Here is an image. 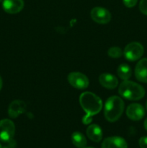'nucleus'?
Instances as JSON below:
<instances>
[{
    "mask_svg": "<svg viewBox=\"0 0 147 148\" xmlns=\"http://www.w3.org/2000/svg\"><path fill=\"white\" fill-rule=\"evenodd\" d=\"M79 103L86 113V116L82 119V122L86 125L90 124L92 116L99 114L102 108V101L100 98L91 92H84L81 94Z\"/></svg>",
    "mask_w": 147,
    "mask_h": 148,
    "instance_id": "obj_1",
    "label": "nucleus"
},
{
    "mask_svg": "<svg viewBox=\"0 0 147 148\" xmlns=\"http://www.w3.org/2000/svg\"><path fill=\"white\" fill-rule=\"evenodd\" d=\"M123 101L118 96H111L106 101L104 108L105 119L110 122L118 121L124 111Z\"/></svg>",
    "mask_w": 147,
    "mask_h": 148,
    "instance_id": "obj_2",
    "label": "nucleus"
},
{
    "mask_svg": "<svg viewBox=\"0 0 147 148\" xmlns=\"http://www.w3.org/2000/svg\"><path fill=\"white\" fill-rule=\"evenodd\" d=\"M118 92L122 98L130 101H138L145 95V90L141 85L128 79L120 83Z\"/></svg>",
    "mask_w": 147,
    "mask_h": 148,
    "instance_id": "obj_3",
    "label": "nucleus"
},
{
    "mask_svg": "<svg viewBox=\"0 0 147 148\" xmlns=\"http://www.w3.org/2000/svg\"><path fill=\"white\" fill-rule=\"evenodd\" d=\"M144 51V47L141 43L138 42H131L125 46L123 51V55L127 60L135 62L143 56Z\"/></svg>",
    "mask_w": 147,
    "mask_h": 148,
    "instance_id": "obj_4",
    "label": "nucleus"
},
{
    "mask_svg": "<svg viewBox=\"0 0 147 148\" xmlns=\"http://www.w3.org/2000/svg\"><path fill=\"white\" fill-rule=\"evenodd\" d=\"M15 133V126L10 119H2L0 121V140L3 143L10 141L13 139Z\"/></svg>",
    "mask_w": 147,
    "mask_h": 148,
    "instance_id": "obj_5",
    "label": "nucleus"
},
{
    "mask_svg": "<svg viewBox=\"0 0 147 148\" xmlns=\"http://www.w3.org/2000/svg\"><path fill=\"white\" fill-rule=\"evenodd\" d=\"M67 79L72 87L79 90L86 89L89 85L87 77L81 72H71L68 75Z\"/></svg>",
    "mask_w": 147,
    "mask_h": 148,
    "instance_id": "obj_6",
    "label": "nucleus"
},
{
    "mask_svg": "<svg viewBox=\"0 0 147 148\" xmlns=\"http://www.w3.org/2000/svg\"><path fill=\"white\" fill-rule=\"evenodd\" d=\"M91 18L99 24H107L111 20V14L107 9L97 7L92 10L90 13Z\"/></svg>",
    "mask_w": 147,
    "mask_h": 148,
    "instance_id": "obj_7",
    "label": "nucleus"
},
{
    "mask_svg": "<svg viewBox=\"0 0 147 148\" xmlns=\"http://www.w3.org/2000/svg\"><path fill=\"white\" fill-rule=\"evenodd\" d=\"M126 115L133 121H139L145 115L144 108L139 103H132L126 109Z\"/></svg>",
    "mask_w": 147,
    "mask_h": 148,
    "instance_id": "obj_8",
    "label": "nucleus"
},
{
    "mask_svg": "<svg viewBox=\"0 0 147 148\" xmlns=\"http://www.w3.org/2000/svg\"><path fill=\"white\" fill-rule=\"evenodd\" d=\"M2 7L4 11L9 14H17L24 7L23 0H4Z\"/></svg>",
    "mask_w": 147,
    "mask_h": 148,
    "instance_id": "obj_9",
    "label": "nucleus"
},
{
    "mask_svg": "<svg viewBox=\"0 0 147 148\" xmlns=\"http://www.w3.org/2000/svg\"><path fill=\"white\" fill-rule=\"evenodd\" d=\"M101 148H128V145L123 138L115 136L105 139Z\"/></svg>",
    "mask_w": 147,
    "mask_h": 148,
    "instance_id": "obj_10",
    "label": "nucleus"
},
{
    "mask_svg": "<svg viewBox=\"0 0 147 148\" xmlns=\"http://www.w3.org/2000/svg\"><path fill=\"white\" fill-rule=\"evenodd\" d=\"M26 110V104L24 101L15 100L10 103L8 108V114L11 118L15 119L22 114Z\"/></svg>",
    "mask_w": 147,
    "mask_h": 148,
    "instance_id": "obj_11",
    "label": "nucleus"
},
{
    "mask_svg": "<svg viewBox=\"0 0 147 148\" xmlns=\"http://www.w3.org/2000/svg\"><path fill=\"white\" fill-rule=\"evenodd\" d=\"M135 76L139 82L147 83V59H141L135 68Z\"/></svg>",
    "mask_w": 147,
    "mask_h": 148,
    "instance_id": "obj_12",
    "label": "nucleus"
},
{
    "mask_svg": "<svg viewBox=\"0 0 147 148\" xmlns=\"http://www.w3.org/2000/svg\"><path fill=\"white\" fill-rule=\"evenodd\" d=\"M99 82L102 87L110 90L114 89L118 85V78L110 73L101 74L99 77Z\"/></svg>",
    "mask_w": 147,
    "mask_h": 148,
    "instance_id": "obj_13",
    "label": "nucleus"
},
{
    "mask_svg": "<svg viewBox=\"0 0 147 148\" xmlns=\"http://www.w3.org/2000/svg\"><path fill=\"white\" fill-rule=\"evenodd\" d=\"M86 135L89 140L95 143H99L102 139V129L97 124H91L86 129Z\"/></svg>",
    "mask_w": 147,
    "mask_h": 148,
    "instance_id": "obj_14",
    "label": "nucleus"
},
{
    "mask_svg": "<svg viewBox=\"0 0 147 148\" xmlns=\"http://www.w3.org/2000/svg\"><path fill=\"white\" fill-rule=\"evenodd\" d=\"M71 141L77 148H84L86 145V140L84 135L79 132H75L71 135Z\"/></svg>",
    "mask_w": 147,
    "mask_h": 148,
    "instance_id": "obj_15",
    "label": "nucleus"
},
{
    "mask_svg": "<svg viewBox=\"0 0 147 148\" xmlns=\"http://www.w3.org/2000/svg\"><path fill=\"white\" fill-rule=\"evenodd\" d=\"M118 75L122 80H128L132 75V69L127 64H122L118 68Z\"/></svg>",
    "mask_w": 147,
    "mask_h": 148,
    "instance_id": "obj_16",
    "label": "nucleus"
},
{
    "mask_svg": "<svg viewBox=\"0 0 147 148\" xmlns=\"http://www.w3.org/2000/svg\"><path fill=\"white\" fill-rule=\"evenodd\" d=\"M108 54L110 57L112 58V59H118V58H120L122 56L123 52H122V49L120 48L114 46V47H111L110 49H109L108 51Z\"/></svg>",
    "mask_w": 147,
    "mask_h": 148,
    "instance_id": "obj_17",
    "label": "nucleus"
},
{
    "mask_svg": "<svg viewBox=\"0 0 147 148\" xmlns=\"http://www.w3.org/2000/svg\"><path fill=\"white\" fill-rule=\"evenodd\" d=\"M139 10L145 15H147V0H141L139 4Z\"/></svg>",
    "mask_w": 147,
    "mask_h": 148,
    "instance_id": "obj_18",
    "label": "nucleus"
},
{
    "mask_svg": "<svg viewBox=\"0 0 147 148\" xmlns=\"http://www.w3.org/2000/svg\"><path fill=\"white\" fill-rule=\"evenodd\" d=\"M4 143V145L2 146V148H17V143L13 139Z\"/></svg>",
    "mask_w": 147,
    "mask_h": 148,
    "instance_id": "obj_19",
    "label": "nucleus"
},
{
    "mask_svg": "<svg viewBox=\"0 0 147 148\" xmlns=\"http://www.w3.org/2000/svg\"><path fill=\"white\" fill-rule=\"evenodd\" d=\"M122 1H123V4L125 7L131 8V7H133L134 6H135L138 0H122Z\"/></svg>",
    "mask_w": 147,
    "mask_h": 148,
    "instance_id": "obj_20",
    "label": "nucleus"
},
{
    "mask_svg": "<svg viewBox=\"0 0 147 148\" xmlns=\"http://www.w3.org/2000/svg\"><path fill=\"white\" fill-rule=\"evenodd\" d=\"M138 143L141 148H147V137H141Z\"/></svg>",
    "mask_w": 147,
    "mask_h": 148,
    "instance_id": "obj_21",
    "label": "nucleus"
},
{
    "mask_svg": "<svg viewBox=\"0 0 147 148\" xmlns=\"http://www.w3.org/2000/svg\"><path fill=\"white\" fill-rule=\"evenodd\" d=\"M144 128H145V130L147 131V118L146 119V120L144 121Z\"/></svg>",
    "mask_w": 147,
    "mask_h": 148,
    "instance_id": "obj_22",
    "label": "nucleus"
},
{
    "mask_svg": "<svg viewBox=\"0 0 147 148\" xmlns=\"http://www.w3.org/2000/svg\"><path fill=\"white\" fill-rule=\"evenodd\" d=\"M2 85H3V82H2V79H1V76H0V90L2 88Z\"/></svg>",
    "mask_w": 147,
    "mask_h": 148,
    "instance_id": "obj_23",
    "label": "nucleus"
},
{
    "mask_svg": "<svg viewBox=\"0 0 147 148\" xmlns=\"http://www.w3.org/2000/svg\"><path fill=\"white\" fill-rule=\"evenodd\" d=\"M84 148H95V147H85Z\"/></svg>",
    "mask_w": 147,
    "mask_h": 148,
    "instance_id": "obj_24",
    "label": "nucleus"
},
{
    "mask_svg": "<svg viewBox=\"0 0 147 148\" xmlns=\"http://www.w3.org/2000/svg\"><path fill=\"white\" fill-rule=\"evenodd\" d=\"M0 148H2V145L1 144H0Z\"/></svg>",
    "mask_w": 147,
    "mask_h": 148,
    "instance_id": "obj_25",
    "label": "nucleus"
},
{
    "mask_svg": "<svg viewBox=\"0 0 147 148\" xmlns=\"http://www.w3.org/2000/svg\"><path fill=\"white\" fill-rule=\"evenodd\" d=\"M4 1V0H0V2H1V1Z\"/></svg>",
    "mask_w": 147,
    "mask_h": 148,
    "instance_id": "obj_26",
    "label": "nucleus"
},
{
    "mask_svg": "<svg viewBox=\"0 0 147 148\" xmlns=\"http://www.w3.org/2000/svg\"><path fill=\"white\" fill-rule=\"evenodd\" d=\"M146 109H147V102H146Z\"/></svg>",
    "mask_w": 147,
    "mask_h": 148,
    "instance_id": "obj_27",
    "label": "nucleus"
}]
</instances>
